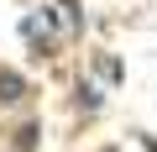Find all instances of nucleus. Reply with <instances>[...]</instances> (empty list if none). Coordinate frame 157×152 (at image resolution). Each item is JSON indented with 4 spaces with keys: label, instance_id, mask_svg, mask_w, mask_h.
Returning a JSON list of instances; mask_svg holds the SVG:
<instances>
[{
    "label": "nucleus",
    "instance_id": "obj_1",
    "mask_svg": "<svg viewBox=\"0 0 157 152\" xmlns=\"http://www.w3.org/2000/svg\"><path fill=\"white\" fill-rule=\"evenodd\" d=\"M21 79H16V73H0V100H21Z\"/></svg>",
    "mask_w": 157,
    "mask_h": 152
}]
</instances>
